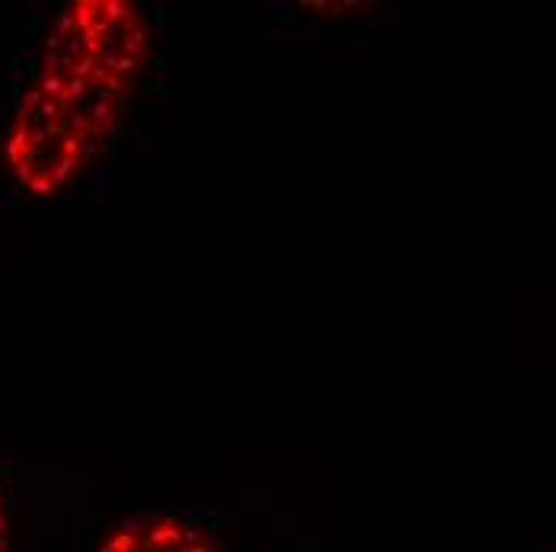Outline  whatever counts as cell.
<instances>
[{
    "label": "cell",
    "instance_id": "1",
    "mask_svg": "<svg viewBox=\"0 0 556 552\" xmlns=\"http://www.w3.org/2000/svg\"><path fill=\"white\" fill-rule=\"evenodd\" d=\"M154 49V20L135 0L61 7L13 90L0 144L13 189L55 198L100 164L131 115Z\"/></svg>",
    "mask_w": 556,
    "mask_h": 552
},
{
    "label": "cell",
    "instance_id": "2",
    "mask_svg": "<svg viewBox=\"0 0 556 552\" xmlns=\"http://www.w3.org/2000/svg\"><path fill=\"white\" fill-rule=\"evenodd\" d=\"M93 552H230V543L208 514L154 508L112 524Z\"/></svg>",
    "mask_w": 556,
    "mask_h": 552
},
{
    "label": "cell",
    "instance_id": "3",
    "mask_svg": "<svg viewBox=\"0 0 556 552\" xmlns=\"http://www.w3.org/2000/svg\"><path fill=\"white\" fill-rule=\"evenodd\" d=\"M0 552H13V504L0 483Z\"/></svg>",
    "mask_w": 556,
    "mask_h": 552
},
{
    "label": "cell",
    "instance_id": "4",
    "mask_svg": "<svg viewBox=\"0 0 556 552\" xmlns=\"http://www.w3.org/2000/svg\"><path fill=\"white\" fill-rule=\"evenodd\" d=\"M554 552H556V550H554Z\"/></svg>",
    "mask_w": 556,
    "mask_h": 552
}]
</instances>
